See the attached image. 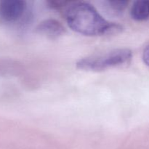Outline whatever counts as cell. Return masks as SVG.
<instances>
[{
	"label": "cell",
	"instance_id": "cell-1",
	"mask_svg": "<svg viewBox=\"0 0 149 149\" xmlns=\"http://www.w3.org/2000/svg\"><path fill=\"white\" fill-rule=\"evenodd\" d=\"M50 6L63 9L68 26L77 33L86 36H101L120 33L122 26L105 20L90 4L82 1L51 2Z\"/></svg>",
	"mask_w": 149,
	"mask_h": 149
},
{
	"label": "cell",
	"instance_id": "cell-2",
	"mask_svg": "<svg viewBox=\"0 0 149 149\" xmlns=\"http://www.w3.org/2000/svg\"><path fill=\"white\" fill-rule=\"evenodd\" d=\"M132 58L130 49L119 48L80 59L77 63V67L84 71H102L129 64Z\"/></svg>",
	"mask_w": 149,
	"mask_h": 149
},
{
	"label": "cell",
	"instance_id": "cell-3",
	"mask_svg": "<svg viewBox=\"0 0 149 149\" xmlns=\"http://www.w3.org/2000/svg\"><path fill=\"white\" fill-rule=\"evenodd\" d=\"M26 4L22 0H2L0 1V17L7 22H15L22 17Z\"/></svg>",
	"mask_w": 149,
	"mask_h": 149
},
{
	"label": "cell",
	"instance_id": "cell-4",
	"mask_svg": "<svg viewBox=\"0 0 149 149\" xmlns=\"http://www.w3.org/2000/svg\"><path fill=\"white\" fill-rule=\"evenodd\" d=\"M37 33L49 39H58L65 33V29L59 21L54 19H47L41 22L36 27Z\"/></svg>",
	"mask_w": 149,
	"mask_h": 149
},
{
	"label": "cell",
	"instance_id": "cell-5",
	"mask_svg": "<svg viewBox=\"0 0 149 149\" xmlns=\"http://www.w3.org/2000/svg\"><path fill=\"white\" fill-rule=\"evenodd\" d=\"M131 16L138 21L148 20L149 18V0L136 1L131 8Z\"/></svg>",
	"mask_w": 149,
	"mask_h": 149
},
{
	"label": "cell",
	"instance_id": "cell-6",
	"mask_svg": "<svg viewBox=\"0 0 149 149\" xmlns=\"http://www.w3.org/2000/svg\"><path fill=\"white\" fill-rule=\"evenodd\" d=\"M108 5L111 10L116 12H122L128 5L127 1H108Z\"/></svg>",
	"mask_w": 149,
	"mask_h": 149
},
{
	"label": "cell",
	"instance_id": "cell-7",
	"mask_svg": "<svg viewBox=\"0 0 149 149\" xmlns=\"http://www.w3.org/2000/svg\"><path fill=\"white\" fill-rule=\"evenodd\" d=\"M143 60L144 63L149 66V45L146 47L143 53Z\"/></svg>",
	"mask_w": 149,
	"mask_h": 149
}]
</instances>
